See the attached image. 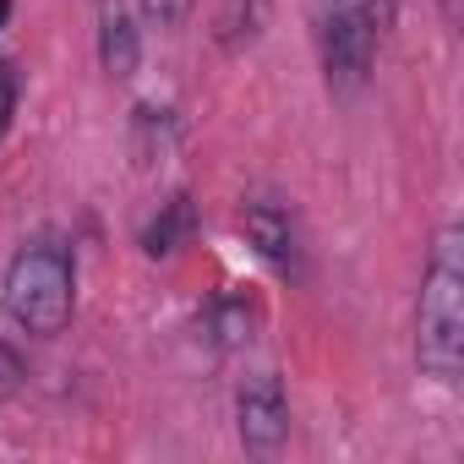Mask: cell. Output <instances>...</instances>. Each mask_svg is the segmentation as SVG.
<instances>
[{"mask_svg": "<svg viewBox=\"0 0 464 464\" xmlns=\"http://www.w3.org/2000/svg\"><path fill=\"white\" fill-rule=\"evenodd\" d=\"M415 361L431 382L453 388L464 372V229L442 224L426 274H420V306H415Z\"/></svg>", "mask_w": 464, "mask_h": 464, "instance_id": "cell-1", "label": "cell"}, {"mask_svg": "<svg viewBox=\"0 0 464 464\" xmlns=\"http://www.w3.org/2000/svg\"><path fill=\"white\" fill-rule=\"evenodd\" d=\"M0 306H6V317L23 334L55 339L72 323V306H77V263H72V246L55 241V236L23 241V252L6 268V285H0Z\"/></svg>", "mask_w": 464, "mask_h": 464, "instance_id": "cell-2", "label": "cell"}, {"mask_svg": "<svg viewBox=\"0 0 464 464\" xmlns=\"http://www.w3.org/2000/svg\"><path fill=\"white\" fill-rule=\"evenodd\" d=\"M393 6L399 0H317V50L339 93L366 82L377 61V39L393 23Z\"/></svg>", "mask_w": 464, "mask_h": 464, "instance_id": "cell-3", "label": "cell"}, {"mask_svg": "<svg viewBox=\"0 0 464 464\" xmlns=\"http://www.w3.org/2000/svg\"><path fill=\"white\" fill-rule=\"evenodd\" d=\"M236 431H241V448L257 459H274L290 442V399L274 372H252L236 388Z\"/></svg>", "mask_w": 464, "mask_h": 464, "instance_id": "cell-4", "label": "cell"}, {"mask_svg": "<svg viewBox=\"0 0 464 464\" xmlns=\"http://www.w3.org/2000/svg\"><path fill=\"white\" fill-rule=\"evenodd\" d=\"M241 229H246V241L257 246V257H268L279 274H301V236H295V224H290L285 208L252 202L241 213Z\"/></svg>", "mask_w": 464, "mask_h": 464, "instance_id": "cell-5", "label": "cell"}, {"mask_svg": "<svg viewBox=\"0 0 464 464\" xmlns=\"http://www.w3.org/2000/svg\"><path fill=\"white\" fill-rule=\"evenodd\" d=\"M99 61L110 77H131L137 61H142V39H137V23L121 0H104V17H99Z\"/></svg>", "mask_w": 464, "mask_h": 464, "instance_id": "cell-6", "label": "cell"}, {"mask_svg": "<svg viewBox=\"0 0 464 464\" xmlns=\"http://www.w3.org/2000/svg\"><path fill=\"white\" fill-rule=\"evenodd\" d=\"M268 6L274 0H224L218 6V23H213V39H218V50H246L257 34H263V23H268Z\"/></svg>", "mask_w": 464, "mask_h": 464, "instance_id": "cell-7", "label": "cell"}, {"mask_svg": "<svg viewBox=\"0 0 464 464\" xmlns=\"http://www.w3.org/2000/svg\"><path fill=\"white\" fill-rule=\"evenodd\" d=\"M186 236H191V197L175 191V197L159 208V218L142 229V252H148V257H169V252L186 246Z\"/></svg>", "mask_w": 464, "mask_h": 464, "instance_id": "cell-8", "label": "cell"}, {"mask_svg": "<svg viewBox=\"0 0 464 464\" xmlns=\"http://www.w3.org/2000/svg\"><path fill=\"white\" fill-rule=\"evenodd\" d=\"M252 328H257V312H252V301H241V295H224V301H213V334H218V344H224V350L246 344V339H252Z\"/></svg>", "mask_w": 464, "mask_h": 464, "instance_id": "cell-9", "label": "cell"}, {"mask_svg": "<svg viewBox=\"0 0 464 464\" xmlns=\"http://www.w3.org/2000/svg\"><path fill=\"white\" fill-rule=\"evenodd\" d=\"M23 382H28V366H23V355H17L6 339H0V399H12Z\"/></svg>", "mask_w": 464, "mask_h": 464, "instance_id": "cell-10", "label": "cell"}, {"mask_svg": "<svg viewBox=\"0 0 464 464\" xmlns=\"http://www.w3.org/2000/svg\"><path fill=\"white\" fill-rule=\"evenodd\" d=\"M142 12H148L159 28H180L186 12H191V0H142Z\"/></svg>", "mask_w": 464, "mask_h": 464, "instance_id": "cell-11", "label": "cell"}, {"mask_svg": "<svg viewBox=\"0 0 464 464\" xmlns=\"http://www.w3.org/2000/svg\"><path fill=\"white\" fill-rule=\"evenodd\" d=\"M12 110H17V72L0 66V131L12 126Z\"/></svg>", "mask_w": 464, "mask_h": 464, "instance_id": "cell-12", "label": "cell"}, {"mask_svg": "<svg viewBox=\"0 0 464 464\" xmlns=\"http://www.w3.org/2000/svg\"><path fill=\"white\" fill-rule=\"evenodd\" d=\"M442 12H448V23H459V0H442Z\"/></svg>", "mask_w": 464, "mask_h": 464, "instance_id": "cell-13", "label": "cell"}, {"mask_svg": "<svg viewBox=\"0 0 464 464\" xmlns=\"http://www.w3.org/2000/svg\"><path fill=\"white\" fill-rule=\"evenodd\" d=\"M6 17H12V0H0V28H6Z\"/></svg>", "mask_w": 464, "mask_h": 464, "instance_id": "cell-14", "label": "cell"}]
</instances>
